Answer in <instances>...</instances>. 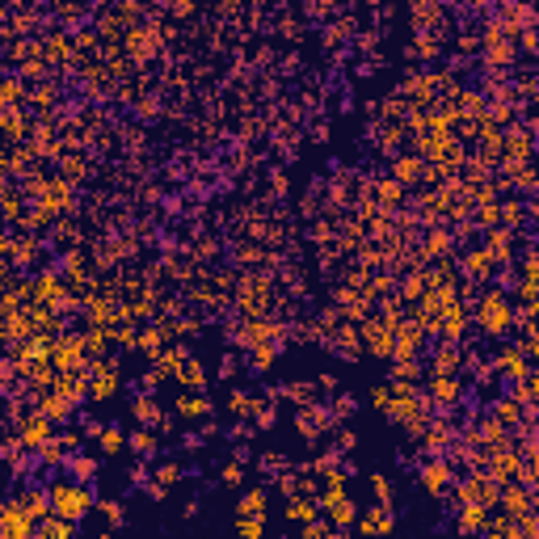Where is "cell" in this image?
I'll list each match as a JSON object with an SVG mask.
<instances>
[{"label":"cell","instance_id":"obj_1","mask_svg":"<svg viewBox=\"0 0 539 539\" xmlns=\"http://www.w3.org/2000/svg\"><path fill=\"white\" fill-rule=\"evenodd\" d=\"M93 510V493L85 485H68V481H55L51 485V514H63L72 523H81Z\"/></svg>","mask_w":539,"mask_h":539},{"label":"cell","instance_id":"obj_2","mask_svg":"<svg viewBox=\"0 0 539 539\" xmlns=\"http://www.w3.org/2000/svg\"><path fill=\"white\" fill-rule=\"evenodd\" d=\"M34 531V518L26 505H4L0 510V535H30Z\"/></svg>","mask_w":539,"mask_h":539},{"label":"cell","instance_id":"obj_3","mask_svg":"<svg viewBox=\"0 0 539 539\" xmlns=\"http://www.w3.org/2000/svg\"><path fill=\"white\" fill-rule=\"evenodd\" d=\"M320 510H329V518H333V523H342V527H346V523H354V505L346 501L342 485H333V489L324 493V505H320Z\"/></svg>","mask_w":539,"mask_h":539},{"label":"cell","instance_id":"obj_4","mask_svg":"<svg viewBox=\"0 0 539 539\" xmlns=\"http://www.w3.org/2000/svg\"><path fill=\"white\" fill-rule=\"evenodd\" d=\"M447 481H451V468L443 463V459H438V463H426V468H421V485H426L430 493H443V489H447Z\"/></svg>","mask_w":539,"mask_h":539},{"label":"cell","instance_id":"obj_5","mask_svg":"<svg viewBox=\"0 0 539 539\" xmlns=\"http://www.w3.org/2000/svg\"><path fill=\"white\" fill-rule=\"evenodd\" d=\"M21 505L30 510V518H46V514H51V493H43V489H30Z\"/></svg>","mask_w":539,"mask_h":539},{"label":"cell","instance_id":"obj_6","mask_svg":"<svg viewBox=\"0 0 539 539\" xmlns=\"http://www.w3.org/2000/svg\"><path fill=\"white\" fill-rule=\"evenodd\" d=\"M207 409H211V404H207V396H198V392H185V396L178 401V413H181V417H202Z\"/></svg>","mask_w":539,"mask_h":539},{"label":"cell","instance_id":"obj_7","mask_svg":"<svg viewBox=\"0 0 539 539\" xmlns=\"http://www.w3.org/2000/svg\"><path fill=\"white\" fill-rule=\"evenodd\" d=\"M178 476H181L178 463H165V468H156V485H152L148 493H152V497H165V489H169V485H173Z\"/></svg>","mask_w":539,"mask_h":539},{"label":"cell","instance_id":"obj_8","mask_svg":"<svg viewBox=\"0 0 539 539\" xmlns=\"http://www.w3.org/2000/svg\"><path fill=\"white\" fill-rule=\"evenodd\" d=\"M34 531H43V535H72V531H76V523H72V518H63V514H55V518L38 523Z\"/></svg>","mask_w":539,"mask_h":539},{"label":"cell","instance_id":"obj_9","mask_svg":"<svg viewBox=\"0 0 539 539\" xmlns=\"http://www.w3.org/2000/svg\"><path fill=\"white\" fill-rule=\"evenodd\" d=\"M21 443H26V447H43V443H46V417H38V421H26V430H21Z\"/></svg>","mask_w":539,"mask_h":539},{"label":"cell","instance_id":"obj_10","mask_svg":"<svg viewBox=\"0 0 539 539\" xmlns=\"http://www.w3.org/2000/svg\"><path fill=\"white\" fill-rule=\"evenodd\" d=\"M97 443H101V451H106V455H114V451H123V443H127V438H123V430H118V426H106Z\"/></svg>","mask_w":539,"mask_h":539},{"label":"cell","instance_id":"obj_11","mask_svg":"<svg viewBox=\"0 0 539 539\" xmlns=\"http://www.w3.org/2000/svg\"><path fill=\"white\" fill-rule=\"evenodd\" d=\"M459 527H463V531H481V527H485V505H463Z\"/></svg>","mask_w":539,"mask_h":539},{"label":"cell","instance_id":"obj_12","mask_svg":"<svg viewBox=\"0 0 539 539\" xmlns=\"http://www.w3.org/2000/svg\"><path fill=\"white\" fill-rule=\"evenodd\" d=\"M262 510H266V493H249L240 501V518H257Z\"/></svg>","mask_w":539,"mask_h":539},{"label":"cell","instance_id":"obj_13","mask_svg":"<svg viewBox=\"0 0 539 539\" xmlns=\"http://www.w3.org/2000/svg\"><path fill=\"white\" fill-rule=\"evenodd\" d=\"M131 447L139 451V455H152V451H156V438H152V430H135V434H131Z\"/></svg>","mask_w":539,"mask_h":539},{"label":"cell","instance_id":"obj_14","mask_svg":"<svg viewBox=\"0 0 539 539\" xmlns=\"http://www.w3.org/2000/svg\"><path fill=\"white\" fill-rule=\"evenodd\" d=\"M178 375H181V384H190V388H198V384H202V371H198V362H194V359L181 362Z\"/></svg>","mask_w":539,"mask_h":539},{"label":"cell","instance_id":"obj_15","mask_svg":"<svg viewBox=\"0 0 539 539\" xmlns=\"http://www.w3.org/2000/svg\"><path fill=\"white\" fill-rule=\"evenodd\" d=\"M316 510H320V505H312V501H291V505H287V518H304V523H308V518H316Z\"/></svg>","mask_w":539,"mask_h":539},{"label":"cell","instance_id":"obj_16","mask_svg":"<svg viewBox=\"0 0 539 539\" xmlns=\"http://www.w3.org/2000/svg\"><path fill=\"white\" fill-rule=\"evenodd\" d=\"M93 472H97L93 459H76V463H72V476H76V481H93Z\"/></svg>","mask_w":539,"mask_h":539},{"label":"cell","instance_id":"obj_17","mask_svg":"<svg viewBox=\"0 0 539 539\" xmlns=\"http://www.w3.org/2000/svg\"><path fill=\"white\" fill-rule=\"evenodd\" d=\"M236 531H245V535H262V518H240Z\"/></svg>","mask_w":539,"mask_h":539},{"label":"cell","instance_id":"obj_18","mask_svg":"<svg viewBox=\"0 0 539 539\" xmlns=\"http://www.w3.org/2000/svg\"><path fill=\"white\" fill-rule=\"evenodd\" d=\"M101 510H106V518H110L114 527L123 523V510H118V501H101Z\"/></svg>","mask_w":539,"mask_h":539},{"label":"cell","instance_id":"obj_19","mask_svg":"<svg viewBox=\"0 0 539 539\" xmlns=\"http://www.w3.org/2000/svg\"><path fill=\"white\" fill-rule=\"evenodd\" d=\"M139 417H143V421H156V401L143 396V401H139Z\"/></svg>","mask_w":539,"mask_h":539},{"label":"cell","instance_id":"obj_20","mask_svg":"<svg viewBox=\"0 0 539 539\" xmlns=\"http://www.w3.org/2000/svg\"><path fill=\"white\" fill-rule=\"evenodd\" d=\"M240 476H245V472H240V463H227V468H224V481H227V485H240Z\"/></svg>","mask_w":539,"mask_h":539}]
</instances>
